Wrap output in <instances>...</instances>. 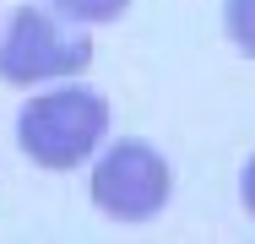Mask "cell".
<instances>
[{
    "label": "cell",
    "mask_w": 255,
    "mask_h": 244,
    "mask_svg": "<svg viewBox=\"0 0 255 244\" xmlns=\"http://www.w3.org/2000/svg\"><path fill=\"white\" fill-rule=\"evenodd\" d=\"M93 60V38L44 16L38 5H16L11 11V27L0 38V82L11 87H38L54 76H76L87 71Z\"/></svg>",
    "instance_id": "7a4b0ae2"
},
{
    "label": "cell",
    "mask_w": 255,
    "mask_h": 244,
    "mask_svg": "<svg viewBox=\"0 0 255 244\" xmlns=\"http://www.w3.org/2000/svg\"><path fill=\"white\" fill-rule=\"evenodd\" d=\"M49 5L76 16V22H114V16H125L130 0H49Z\"/></svg>",
    "instance_id": "5b68a950"
},
{
    "label": "cell",
    "mask_w": 255,
    "mask_h": 244,
    "mask_svg": "<svg viewBox=\"0 0 255 244\" xmlns=\"http://www.w3.org/2000/svg\"><path fill=\"white\" fill-rule=\"evenodd\" d=\"M239 195H245V212L255 217V157L245 163V179H239Z\"/></svg>",
    "instance_id": "8992f818"
},
{
    "label": "cell",
    "mask_w": 255,
    "mask_h": 244,
    "mask_svg": "<svg viewBox=\"0 0 255 244\" xmlns=\"http://www.w3.org/2000/svg\"><path fill=\"white\" fill-rule=\"evenodd\" d=\"M103 130H109V103L93 87H54L16 114V146L49 174L82 168L98 152Z\"/></svg>",
    "instance_id": "6da1fadb"
},
{
    "label": "cell",
    "mask_w": 255,
    "mask_h": 244,
    "mask_svg": "<svg viewBox=\"0 0 255 244\" xmlns=\"http://www.w3.org/2000/svg\"><path fill=\"white\" fill-rule=\"evenodd\" d=\"M223 27H228V38L255 60V0H228V5H223Z\"/></svg>",
    "instance_id": "277c9868"
},
{
    "label": "cell",
    "mask_w": 255,
    "mask_h": 244,
    "mask_svg": "<svg viewBox=\"0 0 255 244\" xmlns=\"http://www.w3.org/2000/svg\"><path fill=\"white\" fill-rule=\"evenodd\" d=\"M87 190H93V206L103 217H114V223H147L174 195V168L147 141H114L93 163Z\"/></svg>",
    "instance_id": "3957f363"
}]
</instances>
